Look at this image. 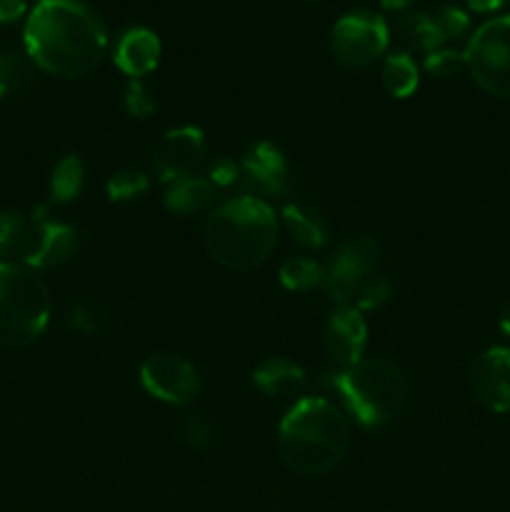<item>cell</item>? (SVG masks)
<instances>
[{"label": "cell", "mask_w": 510, "mask_h": 512, "mask_svg": "<svg viewBox=\"0 0 510 512\" xmlns=\"http://www.w3.org/2000/svg\"><path fill=\"white\" fill-rule=\"evenodd\" d=\"M23 40L40 70L65 80L93 73L108 53L103 18L80 0H38Z\"/></svg>", "instance_id": "6da1fadb"}, {"label": "cell", "mask_w": 510, "mask_h": 512, "mask_svg": "<svg viewBox=\"0 0 510 512\" xmlns=\"http://www.w3.org/2000/svg\"><path fill=\"white\" fill-rule=\"evenodd\" d=\"M350 448V423L330 400L300 398L278 428V453L293 473H330Z\"/></svg>", "instance_id": "7a4b0ae2"}, {"label": "cell", "mask_w": 510, "mask_h": 512, "mask_svg": "<svg viewBox=\"0 0 510 512\" xmlns=\"http://www.w3.org/2000/svg\"><path fill=\"white\" fill-rule=\"evenodd\" d=\"M278 245V215L255 195L225 200L205 223V248L228 270H253L270 258Z\"/></svg>", "instance_id": "3957f363"}, {"label": "cell", "mask_w": 510, "mask_h": 512, "mask_svg": "<svg viewBox=\"0 0 510 512\" xmlns=\"http://www.w3.org/2000/svg\"><path fill=\"white\" fill-rule=\"evenodd\" d=\"M348 413L363 428H383L393 423L408 400V380L403 370L385 358H363L343 368L333 380Z\"/></svg>", "instance_id": "277c9868"}, {"label": "cell", "mask_w": 510, "mask_h": 512, "mask_svg": "<svg viewBox=\"0 0 510 512\" xmlns=\"http://www.w3.org/2000/svg\"><path fill=\"white\" fill-rule=\"evenodd\" d=\"M50 323V290L38 270L23 263H0V345L25 348Z\"/></svg>", "instance_id": "5b68a950"}, {"label": "cell", "mask_w": 510, "mask_h": 512, "mask_svg": "<svg viewBox=\"0 0 510 512\" xmlns=\"http://www.w3.org/2000/svg\"><path fill=\"white\" fill-rule=\"evenodd\" d=\"M463 55L465 70L480 90L510 100V15L480 25Z\"/></svg>", "instance_id": "8992f818"}, {"label": "cell", "mask_w": 510, "mask_h": 512, "mask_svg": "<svg viewBox=\"0 0 510 512\" xmlns=\"http://www.w3.org/2000/svg\"><path fill=\"white\" fill-rule=\"evenodd\" d=\"M388 40V25L380 15L370 10H355L343 15L330 30V53L343 68L363 70L385 53Z\"/></svg>", "instance_id": "52a82bcc"}, {"label": "cell", "mask_w": 510, "mask_h": 512, "mask_svg": "<svg viewBox=\"0 0 510 512\" xmlns=\"http://www.w3.org/2000/svg\"><path fill=\"white\" fill-rule=\"evenodd\" d=\"M380 263V245L370 235H358L343 243L335 253L333 265L325 275L330 298L338 300L340 305H353L355 295L363 288L368 278H373L375 268Z\"/></svg>", "instance_id": "ba28073f"}, {"label": "cell", "mask_w": 510, "mask_h": 512, "mask_svg": "<svg viewBox=\"0 0 510 512\" xmlns=\"http://www.w3.org/2000/svg\"><path fill=\"white\" fill-rule=\"evenodd\" d=\"M145 393L168 405H188L200 393V375L175 353H153L140 365Z\"/></svg>", "instance_id": "9c48e42d"}, {"label": "cell", "mask_w": 510, "mask_h": 512, "mask_svg": "<svg viewBox=\"0 0 510 512\" xmlns=\"http://www.w3.org/2000/svg\"><path fill=\"white\" fill-rule=\"evenodd\" d=\"M208 148H205V135L198 128H173L163 133L160 143L155 145L153 165L155 173L165 183H178V180L195 178L203 170Z\"/></svg>", "instance_id": "30bf717a"}, {"label": "cell", "mask_w": 510, "mask_h": 512, "mask_svg": "<svg viewBox=\"0 0 510 512\" xmlns=\"http://www.w3.org/2000/svg\"><path fill=\"white\" fill-rule=\"evenodd\" d=\"M470 393L490 413L510 410V348H488L470 368Z\"/></svg>", "instance_id": "8fae6325"}, {"label": "cell", "mask_w": 510, "mask_h": 512, "mask_svg": "<svg viewBox=\"0 0 510 512\" xmlns=\"http://www.w3.org/2000/svg\"><path fill=\"white\" fill-rule=\"evenodd\" d=\"M368 345V323L353 305H340L328 318L323 333V348L333 363L350 368L360 363Z\"/></svg>", "instance_id": "7c38bea8"}, {"label": "cell", "mask_w": 510, "mask_h": 512, "mask_svg": "<svg viewBox=\"0 0 510 512\" xmlns=\"http://www.w3.org/2000/svg\"><path fill=\"white\" fill-rule=\"evenodd\" d=\"M75 248H78V235L70 225L33 215V230L20 263L33 270L58 268L75 253Z\"/></svg>", "instance_id": "4fadbf2b"}, {"label": "cell", "mask_w": 510, "mask_h": 512, "mask_svg": "<svg viewBox=\"0 0 510 512\" xmlns=\"http://www.w3.org/2000/svg\"><path fill=\"white\" fill-rule=\"evenodd\" d=\"M243 175L260 195H283L288 185V160L268 140L253 143L243 155Z\"/></svg>", "instance_id": "5bb4252c"}, {"label": "cell", "mask_w": 510, "mask_h": 512, "mask_svg": "<svg viewBox=\"0 0 510 512\" xmlns=\"http://www.w3.org/2000/svg\"><path fill=\"white\" fill-rule=\"evenodd\" d=\"M160 38L148 28H128L115 43V65L133 80L153 73L160 63Z\"/></svg>", "instance_id": "9a60e30c"}, {"label": "cell", "mask_w": 510, "mask_h": 512, "mask_svg": "<svg viewBox=\"0 0 510 512\" xmlns=\"http://www.w3.org/2000/svg\"><path fill=\"white\" fill-rule=\"evenodd\" d=\"M253 383L268 398L295 400L298 403L308 385V375L288 358H268L253 370Z\"/></svg>", "instance_id": "2e32d148"}, {"label": "cell", "mask_w": 510, "mask_h": 512, "mask_svg": "<svg viewBox=\"0 0 510 512\" xmlns=\"http://www.w3.org/2000/svg\"><path fill=\"white\" fill-rule=\"evenodd\" d=\"M215 185L208 178H185L178 183H170L165 190V208L175 215H195L203 213L213 205Z\"/></svg>", "instance_id": "e0dca14e"}, {"label": "cell", "mask_w": 510, "mask_h": 512, "mask_svg": "<svg viewBox=\"0 0 510 512\" xmlns=\"http://www.w3.org/2000/svg\"><path fill=\"white\" fill-rule=\"evenodd\" d=\"M285 225H288L290 235L298 240L305 248H323L330 238L328 220L310 205H285L283 210Z\"/></svg>", "instance_id": "ac0fdd59"}, {"label": "cell", "mask_w": 510, "mask_h": 512, "mask_svg": "<svg viewBox=\"0 0 510 512\" xmlns=\"http://www.w3.org/2000/svg\"><path fill=\"white\" fill-rule=\"evenodd\" d=\"M420 73L408 53L388 55L383 65V85L393 98H410L418 90Z\"/></svg>", "instance_id": "d6986e66"}, {"label": "cell", "mask_w": 510, "mask_h": 512, "mask_svg": "<svg viewBox=\"0 0 510 512\" xmlns=\"http://www.w3.org/2000/svg\"><path fill=\"white\" fill-rule=\"evenodd\" d=\"M400 40L408 48L423 50V53H433V50L443 48V38H440L438 28H435L433 15L428 13H408L400 18L398 23Z\"/></svg>", "instance_id": "ffe728a7"}, {"label": "cell", "mask_w": 510, "mask_h": 512, "mask_svg": "<svg viewBox=\"0 0 510 512\" xmlns=\"http://www.w3.org/2000/svg\"><path fill=\"white\" fill-rule=\"evenodd\" d=\"M30 230H33L30 215L18 213V210H3L0 213V258H15L20 263Z\"/></svg>", "instance_id": "44dd1931"}, {"label": "cell", "mask_w": 510, "mask_h": 512, "mask_svg": "<svg viewBox=\"0 0 510 512\" xmlns=\"http://www.w3.org/2000/svg\"><path fill=\"white\" fill-rule=\"evenodd\" d=\"M85 180V168L83 160L78 155H65L53 170V178H50V195L58 203H70L80 195Z\"/></svg>", "instance_id": "7402d4cb"}, {"label": "cell", "mask_w": 510, "mask_h": 512, "mask_svg": "<svg viewBox=\"0 0 510 512\" xmlns=\"http://www.w3.org/2000/svg\"><path fill=\"white\" fill-rule=\"evenodd\" d=\"M323 278V268L313 258H305V255L288 258L280 265V285L285 290H293V293H308Z\"/></svg>", "instance_id": "603a6c76"}, {"label": "cell", "mask_w": 510, "mask_h": 512, "mask_svg": "<svg viewBox=\"0 0 510 512\" xmlns=\"http://www.w3.org/2000/svg\"><path fill=\"white\" fill-rule=\"evenodd\" d=\"M148 185V175L135 168H125L110 175L105 183V193L113 203H128V200H138L140 195L148 193Z\"/></svg>", "instance_id": "cb8c5ba5"}, {"label": "cell", "mask_w": 510, "mask_h": 512, "mask_svg": "<svg viewBox=\"0 0 510 512\" xmlns=\"http://www.w3.org/2000/svg\"><path fill=\"white\" fill-rule=\"evenodd\" d=\"M433 20H435V28H438L440 38H443V43L463 38L470 28L468 15H465L460 8H455V5H443V8L435 10Z\"/></svg>", "instance_id": "d4e9b609"}, {"label": "cell", "mask_w": 510, "mask_h": 512, "mask_svg": "<svg viewBox=\"0 0 510 512\" xmlns=\"http://www.w3.org/2000/svg\"><path fill=\"white\" fill-rule=\"evenodd\" d=\"M390 293H393V283H390L385 275H373V278L365 280L363 288L358 290L353 308H358V310L380 308V305L390 298Z\"/></svg>", "instance_id": "484cf974"}, {"label": "cell", "mask_w": 510, "mask_h": 512, "mask_svg": "<svg viewBox=\"0 0 510 512\" xmlns=\"http://www.w3.org/2000/svg\"><path fill=\"white\" fill-rule=\"evenodd\" d=\"M425 70H428L430 75H435V78H453L460 70H465V55L450 48L433 50V53H428V58H425Z\"/></svg>", "instance_id": "4316f807"}, {"label": "cell", "mask_w": 510, "mask_h": 512, "mask_svg": "<svg viewBox=\"0 0 510 512\" xmlns=\"http://www.w3.org/2000/svg\"><path fill=\"white\" fill-rule=\"evenodd\" d=\"M28 80V68L18 55L0 53V98L20 90Z\"/></svg>", "instance_id": "83f0119b"}, {"label": "cell", "mask_w": 510, "mask_h": 512, "mask_svg": "<svg viewBox=\"0 0 510 512\" xmlns=\"http://www.w3.org/2000/svg\"><path fill=\"white\" fill-rule=\"evenodd\" d=\"M105 323H108V318H105L103 308L90 303V300H83V303L73 305V310H70V325L80 333L95 335L105 328Z\"/></svg>", "instance_id": "f1b7e54d"}, {"label": "cell", "mask_w": 510, "mask_h": 512, "mask_svg": "<svg viewBox=\"0 0 510 512\" xmlns=\"http://www.w3.org/2000/svg\"><path fill=\"white\" fill-rule=\"evenodd\" d=\"M125 108H128L133 118H148L155 110L153 95H150V90L140 80H130L128 90H125Z\"/></svg>", "instance_id": "f546056e"}, {"label": "cell", "mask_w": 510, "mask_h": 512, "mask_svg": "<svg viewBox=\"0 0 510 512\" xmlns=\"http://www.w3.org/2000/svg\"><path fill=\"white\" fill-rule=\"evenodd\" d=\"M183 435L193 448H208L213 443V425L203 415H188L183 425Z\"/></svg>", "instance_id": "4dcf8cb0"}, {"label": "cell", "mask_w": 510, "mask_h": 512, "mask_svg": "<svg viewBox=\"0 0 510 512\" xmlns=\"http://www.w3.org/2000/svg\"><path fill=\"white\" fill-rule=\"evenodd\" d=\"M208 175H210L208 180L215 185V188H228V185H233L235 180H238L240 168L235 165L233 158H228V155H220V158H215L213 163H210Z\"/></svg>", "instance_id": "1f68e13d"}, {"label": "cell", "mask_w": 510, "mask_h": 512, "mask_svg": "<svg viewBox=\"0 0 510 512\" xmlns=\"http://www.w3.org/2000/svg\"><path fill=\"white\" fill-rule=\"evenodd\" d=\"M25 0H0V23H15L25 15Z\"/></svg>", "instance_id": "d6a6232c"}, {"label": "cell", "mask_w": 510, "mask_h": 512, "mask_svg": "<svg viewBox=\"0 0 510 512\" xmlns=\"http://www.w3.org/2000/svg\"><path fill=\"white\" fill-rule=\"evenodd\" d=\"M465 3H468V8L475 10V13H495V10L505 8L510 0H465Z\"/></svg>", "instance_id": "836d02e7"}, {"label": "cell", "mask_w": 510, "mask_h": 512, "mask_svg": "<svg viewBox=\"0 0 510 512\" xmlns=\"http://www.w3.org/2000/svg\"><path fill=\"white\" fill-rule=\"evenodd\" d=\"M413 3L415 0H380V5L388 10H405V8H410Z\"/></svg>", "instance_id": "e575fe53"}, {"label": "cell", "mask_w": 510, "mask_h": 512, "mask_svg": "<svg viewBox=\"0 0 510 512\" xmlns=\"http://www.w3.org/2000/svg\"><path fill=\"white\" fill-rule=\"evenodd\" d=\"M500 330H503V333L510 338V300L505 303L503 313H500Z\"/></svg>", "instance_id": "d590c367"}]
</instances>
